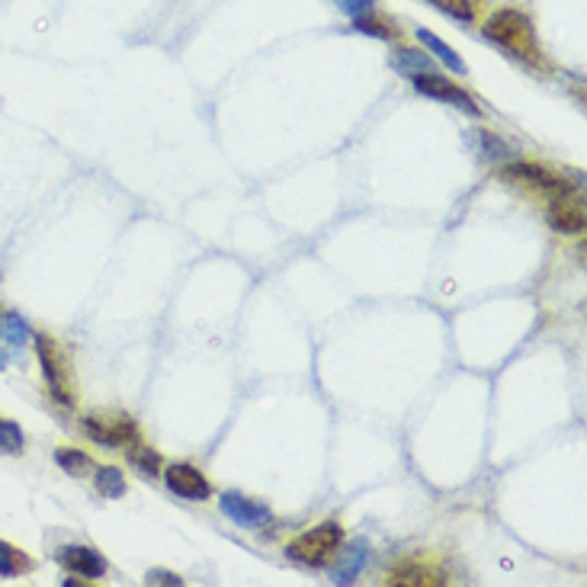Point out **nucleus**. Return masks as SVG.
I'll return each instance as SVG.
<instances>
[{
	"label": "nucleus",
	"instance_id": "obj_1",
	"mask_svg": "<svg viewBox=\"0 0 587 587\" xmlns=\"http://www.w3.org/2000/svg\"><path fill=\"white\" fill-rule=\"evenodd\" d=\"M485 36L520 61H539V42L533 23L520 10H498L485 23Z\"/></svg>",
	"mask_w": 587,
	"mask_h": 587
},
{
	"label": "nucleus",
	"instance_id": "obj_2",
	"mask_svg": "<svg viewBox=\"0 0 587 587\" xmlns=\"http://www.w3.org/2000/svg\"><path fill=\"white\" fill-rule=\"evenodd\" d=\"M341 546H344V530H341V523L331 520V523H318V527L302 533L299 539H292V543L286 546V555L299 565L321 568L341 552Z\"/></svg>",
	"mask_w": 587,
	"mask_h": 587
},
{
	"label": "nucleus",
	"instance_id": "obj_3",
	"mask_svg": "<svg viewBox=\"0 0 587 587\" xmlns=\"http://www.w3.org/2000/svg\"><path fill=\"white\" fill-rule=\"evenodd\" d=\"M36 353H39V366H42V376H45V385H49L52 398L58 401V405L71 408L74 405V389H71V379H68L65 353H61L58 344L45 334H36Z\"/></svg>",
	"mask_w": 587,
	"mask_h": 587
},
{
	"label": "nucleus",
	"instance_id": "obj_4",
	"mask_svg": "<svg viewBox=\"0 0 587 587\" xmlns=\"http://www.w3.org/2000/svg\"><path fill=\"white\" fill-rule=\"evenodd\" d=\"M84 434L100 446H132L138 440L135 421L126 414H87Z\"/></svg>",
	"mask_w": 587,
	"mask_h": 587
},
{
	"label": "nucleus",
	"instance_id": "obj_5",
	"mask_svg": "<svg viewBox=\"0 0 587 587\" xmlns=\"http://www.w3.org/2000/svg\"><path fill=\"white\" fill-rule=\"evenodd\" d=\"M549 225L562 235H581L587 228V206H584V193L581 190H559L549 206Z\"/></svg>",
	"mask_w": 587,
	"mask_h": 587
},
{
	"label": "nucleus",
	"instance_id": "obj_6",
	"mask_svg": "<svg viewBox=\"0 0 587 587\" xmlns=\"http://www.w3.org/2000/svg\"><path fill=\"white\" fill-rule=\"evenodd\" d=\"M219 507L235 527H244V530H260V527H270L273 523V511L267 504L244 498V494H238V491H225L219 498Z\"/></svg>",
	"mask_w": 587,
	"mask_h": 587
},
{
	"label": "nucleus",
	"instance_id": "obj_7",
	"mask_svg": "<svg viewBox=\"0 0 587 587\" xmlns=\"http://www.w3.org/2000/svg\"><path fill=\"white\" fill-rule=\"evenodd\" d=\"M161 478L183 501H206L212 494V485L206 482V475L196 466H190V462H174V466H167L161 472Z\"/></svg>",
	"mask_w": 587,
	"mask_h": 587
},
{
	"label": "nucleus",
	"instance_id": "obj_8",
	"mask_svg": "<svg viewBox=\"0 0 587 587\" xmlns=\"http://www.w3.org/2000/svg\"><path fill=\"white\" fill-rule=\"evenodd\" d=\"M411 81H414V87H417V94L434 97V100H443V103H453V106H459V110H466L469 116H478L475 100H472L462 87H456V84L446 81V77H440V74H434V71H427V74H414Z\"/></svg>",
	"mask_w": 587,
	"mask_h": 587
},
{
	"label": "nucleus",
	"instance_id": "obj_9",
	"mask_svg": "<svg viewBox=\"0 0 587 587\" xmlns=\"http://www.w3.org/2000/svg\"><path fill=\"white\" fill-rule=\"evenodd\" d=\"M501 177L511 180V183H520V187L549 193V196H552V190L555 193L565 190V180L559 174H552L549 167H543V164H523V161L520 164H507L504 171H501Z\"/></svg>",
	"mask_w": 587,
	"mask_h": 587
},
{
	"label": "nucleus",
	"instance_id": "obj_10",
	"mask_svg": "<svg viewBox=\"0 0 587 587\" xmlns=\"http://www.w3.org/2000/svg\"><path fill=\"white\" fill-rule=\"evenodd\" d=\"M58 562L65 565L68 571H74V575L90 578V581H97V578L106 575V571H110V565H106L103 555L97 549H90V546H65V549H58Z\"/></svg>",
	"mask_w": 587,
	"mask_h": 587
},
{
	"label": "nucleus",
	"instance_id": "obj_11",
	"mask_svg": "<svg viewBox=\"0 0 587 587\" xmlns=\"http://www.w3.org/2000/svg\"><path fill=\"white\" fill-rule=\"evenodd\" d=\"M366 565V539H353L344 552V562L331 571V581L334 584H353L360 578V571Z\"/></svg>",
	"mask_w": 587,
	"mask_h": 587
},
{
	"label": "nucleus",
	"instance_id": "obj_12",
	"mask_svg": "<svg viewBox=\"0 0 587 587\" xmlns=\"http://www.w3.org/2000/svg\"><path fill=\"white\" fill-rule=\"evenodd\" d=\"M55 462L74 478H84V475H90L97 469L94 459H90L84 450H74V446H61V450H55Z\"/></svg>",
	"mask_w": 587,
	"mask_h": 587
},
{
	"label": "nucleus",
	"instance_id": "obj_13",
	"mask_svg": "<svg viewBox=\"0 0 587 587\" xmlns=\"http://www.w3.org/2000/svg\"><path fill=\"white\" fill-rule=\"evenodd\" d=\"M389 584H401V587H430V584H440V578L434 575L430 568L424 565H398L392 575H389Z\"/></svg>",
	"mask_w": 587,
	"mask_h": 587
},
{
	"label": "nucleus",
	"instance_id": "obj_14",
	"mask_svg": "<svg viewBox=\"0 0 587 587\" xmlns=\"http://www.w3.org/2000/svg\"><path fill=\"white\" fill-rule=\"evenodd\" d=\"M417 39H421V42L427 45V49L434 52L440 61H446V65H450L456 74H466V61H462V55H459V52H453L450 45H446L440 36H434V33H430V29H417Z\"/></svg>",
	"mask_w": 587,
	"mask_h": 587
},
{
	"label": "nucleus",
	"instance_id": "obj_15",
	"mask_svg": "<svg viewBox=\"0 0 587 587\" xmlns=\"http://www.w3.org/2000/svg\"><path fill=\"white\" fill-rule=\"evenodd\" d=\"M392 65L395 71H405V74H427V71H434V58L424 55V52H417V49H398L395 58H392Z\"/></svg>",
	"mask_w": 587,
	"mask_h": 587
},
{
	"label": "nucleus",
	"instance_id": "obj_16",
	"mask_svg": "<svg viewBox=\"0 0 587 587\" xmlns=\"http://www.w3.org/2000/svg\"><path fill=\"white\" fill-rule=\"evenodd\" d=\"M29 568H33V562H29L17 546H10L0 539V578H17Z\"/></svg>",
	"mask_w": 587,
	"mask_h": 587
},
{
	"label": "nucleus",
	"instance_id": "obj_17",
	"mask_svg": "<svg viewBox=\"0 0 587 587\" xmlns=\"http://www.w3.org/2000/svg\"><path fill=\"white\" fill-rule=\"evenodd\" d=\"M94 482H97V491L103 494V498H113L116 501V498H122V494H126V478H122V472L113 469V466L97 469Z\"/></svg>",
	"mask_w": 587,
	"mask_h": 587
},
{
	"label": "nucleus",
	"instance_id": "obj_18",
	"mask_svg": "<svg viewBox=\"0 0 587 587\" xmlns=\"http://www.w3.org/2000/svg\"><path fill=\"white\" fill-rule=\"evenodd\" d=\"M0 337L10 344V347H23L33 331H29V324L20 318V315H0Z\"/></svg>",
	"mask_w": 587,
	"mask_h": 587
},
{
	"label": "nucleus",
	"instance_id": "obj_19",
	"mask_svg": "<svg viewBox=\"0 0 587 587\" xmlns=\"http://www.w3.org/2000/svg\"><path fill=\"white\" fill-rule=\"evenodd\" d=\"M23 446H26V437H23L20 424H13V421H7V417H0V453L20 456Z\"/></svg>",
	"mask_w": 587,
	"mask_h": 587
},
{
	"label": "nucleus",
	"instance_id": "obj_20",
	"mask_svg": "<svg viewBox=\"0 0 587 587\" xmlns=\"http://www.w3.org/2000/svg\"><path fill=\"white\" fill-rule=\"evenodd\" d=\"M129 459H132V466L135 469H142L145 475H161V459L154 450H148V446H138V440L132 443V450H129Z\"/></svg>",
	"mask_w": 587,
	"mask_h": 587
},
{
	"label": "nucleus",
	"instance_id": "obj_21",
	"mask_svg": "<svg viewBox=\"0 0 587 587\" xmlns=\"http://www.w3.org/2000/svg\"><path fill=\"white\" fill-rule=\"evenodd\" d=\"M437 10H443V13H450V17H456V20H472L475 17V4L472 0H430Z\"/></svg>",
	"mask_w": 587,
	"mask_h": 587
},
{
	"label": "nucleus",
	"instance_id": "obj_22",
	"mask_svg": "<svg viewBox=\"0 0 587 587\" xmlns=\"http://www.w3.org/2000/svg\"><path fill=\"white\" fill-rule=\"evenodd\" d=\"M353 26H357L360 33H366V36H379V39H385V42L392 39L389 26H385V23H379V20L373 17V13H366V17H357V20H353Z\"/></svg>",
	"mask_w": 587,
	"mask_h": 587
},
{
	"label": "nucleus",
	"instance_id": "obj_23",
	"mask_svg": "<svg viewBox=\"0 0 587 587\" xmlns=\"http://www.w3.org/2000/svg\"><path fill=\"white\" fill-rule=\"evenodd\" d=\"M334 4L341 7L350 20H357V17H366V13H373L376 0H334Z\"/></svg>",
	"mask_w": 587,
	"mask_h": 587
},
{
	"label": "nucleus",
	"instance_id": "obj_24",
	"mask_svg": "<svg viewBox=\"0 0 587 587\" xmlns=\"http://www.w3.org/2000/svg\"><path fill=\"white\" fill-rule=\"evenodd\" d=\"M482 148H485V154H491V158H504L507 154V148L501 145V138H494V135H482Z\"/></svg>",
	"mask_w": 587,
	"mask_h": 587
},
{
	"label": "nucleus",
	"instance_id": "obj_25",
	"mask_svg": "<svg viewBox=\"0 0 587 587\" xmlns=\"http://www.w3.org/2000/svg\"><path fill=\"white\" fill-rule=\"evenodd\" d=\"M151 587L154 584H174V587H180L183 584V578H177V575H171V571H148V578H145Z\"/></svg>",
	"mask_w": 587,
	"mask_h": 587
},
{
	"label": "nucleus",
	"instance_id": "obj_26",
	"mask_svg": "<svg viewBox=\"0 0 587 587\" xmlns=\"http://www.w3.org/2000/svg\"><path fill=\"white\" fill-rule=\"evenodd\" d=\"M7 369V357H4V350H0V373Z\"/></svg>",
	"mask_w": 587,
	"mask_h": 587
}]
</instances>
